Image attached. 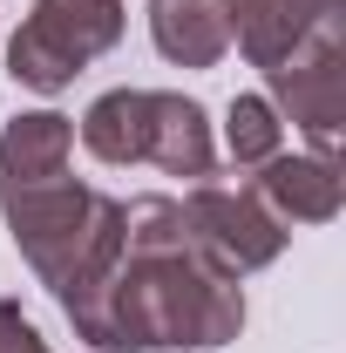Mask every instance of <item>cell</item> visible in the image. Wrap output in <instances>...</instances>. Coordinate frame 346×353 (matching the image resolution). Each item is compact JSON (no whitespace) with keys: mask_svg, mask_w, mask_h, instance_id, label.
<instances>
[{"mask_svg":"<svg viewBox=\"0 0 346 353\" xmlns=\"http://www.w3.org/2000/svg\"><path fill=\"white\" fill-rule=\"evenodd\" d=\"M245 333V285L217 265L176 197L123 204V259L88 312L82 340L102 353H156V347H231Z\"/></svg>","mask_w":346,"mask_h":353,"instance_id":"cell-1","label":"cell"},{"mask_svg":"<svg viewBox=\"0 0 346 353\" xmlns=\"http://www.w3.org/2000/svg\"><path fill=\"white\" fill-rule=\"evenodd\" d=\"M0 218L14 231L21 259L34 265V279L61 299L68 326L82 333L116 259H123V197H109L95 183H75L68 170L0 176Z\"/></svg>","mask_w":346,"mask_h":353,"instance_id":"cell-2","label":"cell"},{"mask_svg":"<svg viewBox=\"0 0 346 353\" xmlns=\"http://www.w3.org/2000/svg\"><path fill=\"white\" fill-rule=\"evenodd\" d=\"M82 143L95 163H156L163 176L204 183L217 170L211 116L170 88H109L82 116Z\"/></svg>","mask_w":346,"mask_h":353,"instance_id":"cell-3","label":"cell"},{"mask_svg":"<svg viewBox=\"0 0 346 353\" xmlns=\"http://www.w3.org/2000/svg\"><path fill=\"white\" fill-rule=\"evenodd\" d=\"M123 0H34L7 48V75L34 95H54L82 75L95 54L123 41Z\"/></svg>","mask_w":346,"mask_h":353,"instance_id":"cell-4","label":"cell"},{"mask_svg":"<svg viewBox=\"0 0 346 353\" xmlns=\"http://www.w3.org/2000/svg\"><path fill=\"white\" fill-rule=\"evenodd\" d=\"M265 82H272L265 102L305 130L312 157L340 163V123H346V34H340V21L305 34L278 68H265Z\"/></svg>","mask_w":346,"mask_h":353,"instance_id":"cell-5","label":"cell"},{"mask_svg":"<svg viewBox=\"0 0 346 353\" xmlns=\"http://www.w3.org/2000/svg\"><path fill=\"white\" fill-rule=\"evenodd\" d=\"M176 204H183V218H190V231H197V245H204L217 265H231L238 279L258 272V265H272L278 252H285V238H292V231L258 204V190L190 183V197H176Z\"/></svg>","mask_w":346,"mask_h":353,"instance_id":"cell-6","label":"cell"},{"mask_svg":"<svg viewBox=\"0 0 346 353\" xmlns=\"http://www.w3.org/2000/svg\"><path fill=\"white\" fill-rule=\"evenodd\" d=\"M258 204L272 211L278 224H333L346 204V176L340 163H326V157H272V163H258Z\"/></svg>","mask_w":346,"mask_h":353,"instance_id":"cell-7","label":"cell"},{"mask_svg":"<svg viewBox=\"0 0 346 353\" xmlns=\"http://www.w3.org/2000/svg\"><path fill=\"white\" fill-rule=\"evenodd\" d=\"M231 7V41L245 48L252 68H278L305 34L340 21V0H224Z\"/></svg>","mask_w":346,"mask_h":353,"instance_id":"cell-8","label":"cell"},{"mask_svg":"<svg viewBox=\"0 0 346 353\" xmlns=\"http://www.w3.org/2000/svg\"><path fill=\"white\" fill-rule=\"evenodd\" d=\"M150 41L176 68H217L231 54V7L224 0H150Z\"/></svg>","mask_w":346,"mask_h":353,"instance_id":"cell-9","label":"cell"},{"mask_svg":"<svg viewBox=\"0 0 346 353\" xmlns=\"http://www.w3.org/2000/svg\"><path fill=\"white\" fill-rule=\"evenodd\" d=\"M68 150H75V123L54 109H28L0 136V176H54L68 170Z\"/></svg>","mask_w":346,"mask_h":353,"instance_id":"cell-10","label":"cell"},{"mask_svg":"<svg viewBox=\"0 0 346 353\" xmlns=\"http://www.w3.org/2000/svg\"><path fill=\"white\" fill-rule=\"evenodd\" d=\"M278 143H285V123H278V109L265 102V95H238L231 109H224V150H231V163H272L278 157Z\"/></svg>","mask_w":346,"mask_h":353,"instance_id":"cell-11","label":"cell"},{"mask_svg":"<svg viewBox=\"0 0 346 353\" xmlns=\"http://www.w3.org/2000/svg\"><path fill=\"white\" fill-rule=\"evenodd\" d=\"M0 353H54L41 333H34V319L14 306V299H0Z\"/></svg>","mask_w":346,"mask_h":353,"instance_id":"cell-12","label":"cell"}]
</instances>
